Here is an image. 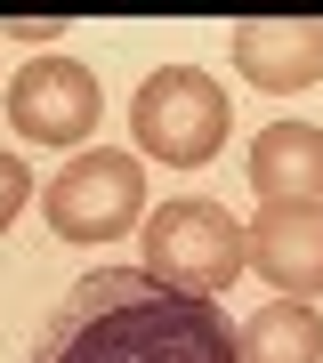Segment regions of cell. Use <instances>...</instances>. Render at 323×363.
Wrapping results in <instances>:
<instances>
[{
    "label": "cell",
    "instance_id": "6da1fadb",
    "mask_svg": "<svg viewBox=\"0 0 323 363\" xmlns=\"http://www.w3.org/2000/svg\"><path fill=\"white\" fill-rule=\"evenodd\" d=\"M33 363H234L219 298L170 291L146 267H97L57 298Z\"/></svg>",
    "mask_w": 323,
    "mask_h": 363
},
{
    "label": "cell",
    "instance_id": "7a4b0ae2",
    "mask_svg": "<svg viewBox=\"0 0 323 363\" xmlns=\"http://www.w3.org/2000/svg\"><path fill=\"white\" fill-rule=\"evenodd\" d=\"M138 242H146V274H162L170 291H194V298L234 291V274L251 267L243 259V218L226 202H202V194L162 202Z\"/></svg>",
    "mask_w": 323,
    "mask_h": 363
},
{
    "label": "cell",
    "instance_id": "3957f363",
    "mask_svg": "<svg viewBox=\"0 0 323 363\" xmlns=\"http://www.w3.org/2000/svg\"><path fill=\"white\" fill-rule=\"evenodd\" d=\"M129 130L162 169H202L234 130V105L202 65H162V73H146L138 105H129Z\"/></svg>",
    "mask_w": 323,
    "mask_h": 363
},
{
    "label": "cell",
    "instance_id": "277c9868",
    "mask_svg": "<svg viewBox=\"0 0 323 363\" xmlns=\"http://www.w3.org/2000/svg\"><path fill=\"white\" fill-rule=\"evenodd\" d=\"M40 210H49V226L65 242H114V234H129L146 218V169H138V154H114V145L73 154L49 178Z\"/></svg>",
    "mask_w": 323,
    "mask_h": 363
},
{
    "label": "cell",
    "instance_id": "5b68a950",
    "mask_svg": "<svg viewBox=\"0 0 323 363\" xmlns=\"http://www.w3.org/2000/svg\"><path fill=\"white\" fill-rule=\"evenodd\" d=\"M97 113H105V97H97V73L81 57H33L9 81V121L33 145H81L97 130Z\"/></svg>",
    "mask_w": 323,
    "mask_h": 363
},
{
    "label": "cell",
    "instance_id": "8992f818",
    "mask_svg": "<svg viewBox=\"0 0 323 363\" xmlns=\"http://www.w3.org/2000/svg\"><path fill=\"white\" fill-rule=\"evenodd\" d=\"M226 40H234L243 81L267 89V97H291V89H315L323 81V25H307V16H251Z\"/></svg>",
    "mask_w": 323,
    "mask_h": 363
},
{
    "label": "cell",
    "instance_id": "52a82bcc",
    "mask_svg": "<svg viewBox=\"0 0 323 363\" xmlns=\"http://www.w3.org/2000/svg\"><path fill=\"white\" fill-rule=\"evenodd\" d=\"M243 259L283 298H323V210H258V226H243Z\"/></svg>",
    "mask_w": 323,
    "mask_h": 363
},
{
    "label": "cell",
    "instance_id": "ba28073f",
    "mask_svg": "<svg viewBox=\"0 0 323 363\" xmlns=\"http://www.w3.org/2000/svg\"><path fill=\"white\" fill-rule=\"evenodd\" d=\"M251 186L267 210H323V130L315 121H267L251 138Z\"/></svg>",
    "mask_w": 323,
    "mask_h": 363
},
{
    "label": "cell",
    "instance_id": "9c48e42d",
    "mask_svg": "<svg viewBox=\"0 0 323 363\" xmlns=\"http://www.w3.org/2000/svg\"><path fill=\"white\" fill-rule=\"evenodd\" d=\"M234 363H323V315L307 298H275L234 331Z\"/></svg>",
    "mask_w": 323,
    "mask_h": 363
},
{
    "label": "cell",
    "instance_id": "30bf717a",
    "mask_svg": "<svg viewBox=\"0 0 323 363\" xmlns=\"http://www.w3.org/2000/svg\"><path fill=\"white\" fill-rule=\"evenodd\" d=\"M25 202H33V169L16 162V154H0V234L16 226V210H25Z\"/></svg>",
    "mask_w": 323,
    "mask_h": 363
}]
</instances>
